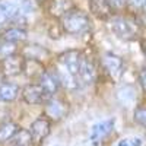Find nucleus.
<instances>
[{
  "instance_id": "nucleus-5",
  "label": "nucleus",
  "mask_w": 146,
  "mask_h": 146,
  "mask_svg": "<svg viewBox=\"0 0 146 146\" xmlns=\"http://www.w3.org/2000/svg\"><path fill=\"white\" fill-rule=\"evenodd\" d=\"M78 80L80 86H88L96 80V66L95 62L88 57L85 53H82V60H80V67H79V75Z\"/></svg>"
},
{
  "instance_id": "nucleus-6",
  "label": "nucleus",
  "mask_w": 146,
  "mask_h": 146,
  "mask_svg": "<svg viewBox=\"0 0 146 146\" xmlns=\"http://www.w3.org/2000/svg\"><path fill=\"white\" fill-rule=\"evenodd\" d=\"M102 62V67L105 70V73L111 78V79H120V76L124 72V62L120 56L114 54V53H105L101 58Z\"/></svg>"
},
{
  "instance_id": "nucleus-3",
  "label": "nucleus",
  "mask_w": 146,
  "mask_h": 146,
  "mask_svg": "<svg viewBox=\"0 0 146 146\" xmlns=\"http://www.w3.org/2000/svg\"><path fill=\"white\" fill-rule=\"evenodd\" d=\"M69 111H70L69 102L63 98V96H60L58 94L47 98L45 102H44V113H45V117L50 121L64 120L69 115Z\"/></svg>"
},
{
  "instance_id": "nucleus-26",
  "label": "nucleus",
  "mask_w": 146,
  "mask_h": 146,
  "mask_svg": "<svg viewBox=\"0 0 146 146\" xmlns=\"http://www.w3.org/2000/svg\"><path fill=\"white\" fill-rule=\"evenodd\" d=\"M110 3H111V6L114 7V6H121L124 3V0H108Z\"/></svg>"
},
{
  "instance_id": "nucleus-9",
  "label": "nucleus",
  "mask_w": 146,
  "mask_h": 146,
  "mask_svg": "<svg viewBox=\"0 0 146 146\" xmlns=\"http://www.w3.org/2000/svg\"><path fill=\"white\" fill-rule=\"evenodd\" d=\"M22 98L28 105H38V104H42L45 102L47 100V95L44 92V89L41 88V85L38 82H34V83H28L23 86L22 92Z\"/></svg>"
},
{
  "instance_id": "nucleus-14",
  "label": "nucleus",
  "mask_w": 146,
  "mask_h": 146,
  "mask_svg": "<svg viewBox=\"0 0 146 146\" xmlns=\"http://www.w3.org/2000/svg\"><path fill=\"white\" fill-rule=\"evenodd\" d=\"M21 54L25 58H35L40 60V62H45V60L50 58V51L47 50L45 47L40 45V44H28L22 48Z\"/></svg>"
},
{
  "instance_id": "nucleus-27",
  "label": "nucleus",
  "mask_w": 146,
  "mask_h": 146,
  "mask_svg": "<svg viewBox=\"0 0 146 146\" xmlns=\"http://www.w3.org/2000/svg\"><path fill=\"white\" fill-rule=\"evenodd\" d=\"M5 78H6V76L3 75V72H2V69H0V85H2V83L5 82Z\"/></svg>"
},
{
  "instance_id": "nucleus-16",
  "label": "nucleus",
  "mask_w": 146,
  "mask_h": 146,
  "mask_svg": "<svg viewBox=\"0 0 146 146\" xmlns=\"http://www.w3.org/2000/svg\"><path fill=\"white\" fill-rule=\"evenodd\" d=\"M89 7L98 19H110L113 16V6L108 0H89Z\"/></svg>"
},
{
  "instance_id": "nucleus-20",
  "label": "nucleus",
  "mask_w": 146,
  "mask_h": 146,
  "mask_svg": "<svg viewBox=\"0 0 146 146\" xmlns=\"http://www.w3.org/2000/svg\"><path fill=\"white\" fill-rule=\"evenodd\" d=\"M12 142H13V145H18V146H31L32 145V137H31L29 130L19 129L16 131V135L12 137Z\"/></svg>"
},
{
  "instance_id": "nucleus-28",
  "label": "nucleus",
  "mask_w": 146,
  "mask_h": 146,
  "mask_svg": "<svg viewBox=\"0 0 146 146\" xmlns=\"http://www.w3.org/2000/svg\"><path fill=\"white\" fill-rule=\"evenodd\" d=\"M143 53H145V54H146V42H145V44H143Z\"/></svg>"
},
{
  "instance_id": "nucleus-11",
  "label": "nucleus",
  "mask_w": 146,
  "mask_h": 146,
  "mask_svg": "<svg viewBox=\"0 0 146 146\" xmlns=\"http://www.w3.org/2000/svg\"><path fill=\"white\" fill-rule=\"evenodd\" d=\"M45 72H47L45 70V64L42 62H40V60H35V58H25V60H23L22 73L29 80L38 82Z\"/></svg>"
},
{
  "instance_id": "nucleus-21",
  "label": "nucleus",
  "mask_w": 146,
  "mask_h": 146,
  "mask_svg": "<svg viewBox=\"0 0 146 146\" xmlns=\"http://www.w3.org/2000/svg\"><path fill=\"white\" fill-rule=\"evenodd\" d=\"M19 53L18 42H9V41H0V62L6 57Z\"/></svg>"
},
{
  "instance_id": "nucleus-23",
  "label": "nucleus",
  "mask_w": 146,
  "mask_h": 146,
  "mask_svg": "<svg viewBox=\"0 0 146 146\" xmlns=\"http://www.w3.org/2000/svg\"><path fill=\"white\" fill-rule=\"evenodd\" d=\"M117 146H142V139L139 137H126V139H121Z\"/></svg>"
},
{
  "instance_id": "nucleus-24",
  "label": "nucleus",
  "mask_w": 146,
  "mask_h": 146,
  "mask_svg": "<svg viewBox=\"0 0 146 146\" xmlns=\"http://www.w3.org/2000/svg\"><path fill=\"white\" fill-rule=\"evenodd\" d=\"M139 82H140V86L142 89L146 92V67H143L139 73Z\"/></svg>"
},
{
  "instance_id": "nucleus-31",
  "label": "nucleus",
  "mask_w": 146,
  "mask_h": 146,
  "mask_svg": "<svg viewBox=\"0 0 146 146\" xmlns=\"http://www.w3.org/2000/svg\"><path fill=\"white\" fill-rule=\"evenodd\" d=\"M0 2H3V0H0Z\"/></svg>"
},
{
  "instance_id": "nucleus-17",
  "label": "nucleus",
  "mask_w": 146,
  "mask_h": 146,
  "mask_svg": "<svg viewBox=\"0 0 146 146\" xmlns=\"http://www.w3.org/2000/svg\"><path fill=\"white\" fill-rule=\"evenodd\" d=\"M19 10V5L15 2H0V25H6V23L12 22Z\"/></svg>"
},
{
  "instance_id": "nucleus-8",
  "label": "nucleus",
  "mask_w": 146,
  "mask_h": 146,
  "mask_svg": "<svg viewBox=\"0 0 146 146\" xmlns=\"http://www.w3.org/2000/svg\"><path fill=\"white\" fill-rule=\"evenodd\" d=\"M23 57L21 53L12 54L9 57H6L5 60L0 62V69H2L3 75L6 78H13V76H19L22 75V69H23Z\"/></svg>"
},
{
  "instance_id": "nucleus-4",
  "label": "nucleus",
  "mask_w": 146,
  "mask_h": 146,
  "mask_svg": "<svg viewBox=\"0 0 146 146\" xmlns=\"http://www.w3.org/2000/svg\"><path fill=\"white\" fill-rule=\"evenodd\" d=\"M111 29L121 40H135L139 34V25L129 18H113L111 19Z\"/></svg>"
},
{
  "instance_id": "nucleus-30",
  "label": "nucleus",
  "mask_w": 146,
  "mask_h": 146,
  "mask_svg": "<svg viewBox=\"0 0 146 146\" xmlns=\"http://www.w3.org/2000/svg\"><path fill=\"white\" fill-rule=\"evenodd\" d=\"M12 146H18V145H12Z\"/></svg>"
},
{
  "instance_id": "nucleus-19",
  "label": "nucleus",
  "mask_w": 146,
  "mask_h": 146,
  "mask_svg": "<svg viewBox=\"0 0 146 146\" xmlns=\"http://www.w3.org/2000/svg\"><path fill=\"white\" fill-rule=\"evenodd\" d=\"M19 129H21V127H19L16 123H13V121L3 123L2 126H0V143H5V142L12 140V137L16 135V131H18Z\"/></svg>"
},
{
  "instance_id": "nucleus-12",
  "label": "nucleus",
  "mask_w": 146,
  "mask_h": 146,
  "mask_svg": "<svg viewBox=\"0 0 146 146\" xmlns=\"http://www.w3.org/2000/svg\"><path fill=\"white\" fill-rule=\"evenodd\" d=\"M72 9H75L73 0H50L47 12L53 19H62Z\"/></svg>"
},
{
  "instance_id": "nucleus-1",
  "label": "nucleus",
  "mask_w": 146,
  "mask_h": 146,
  "mask_svg": "<svg viewBox=\"0 0 146 146\" xmlns=\"http://www.w3.org/2000/svg\"><path fill=\"white\" fill-rule=\"evenodd\" d=\"M80 50H66L56 60V72L54 75L60 82V86L66 89H78L80 88L78 75L82 60Z\"/></svg>"
},
{
  "instance_id": "nucleus-18",
  "label": "nucleus",
  "mask_w": 146,
  "mask_h": 146,
  "mask_svg": "<svg viewBox=\"0 0 146 146\" xmlns=\"http://www.w3.org/2000/svg\"><path fill=\"white\" fill-rule=\"evenodd\" d=\"M21 89L16 83L3 82L0 85V102H12L18 98Z\"/></svg>"
},
{
  "instance_id": "nucleus-10",
  "label": "nucleus",
  "mask_w": 146,
  "mask_h": 146,
  "mask_svg": "<svg viewBox=\"0 0 146 146\" xmlns=\"http://www.w3.org/2000/svg\"><path fill=\"white\" fill-rule=\"evenodd\" d=\"M114 130V118H110L101 123H96L92 126L91 130V143L92 145H100L104 139H107Z\"/></svg>"
},
{
  "instance_id": "nucleus-2",
  "label": "nucleus",
  "mask_w": 146,
  "mask_h": 146,
  "mask_svg": "<svg viewBox=\"0 0 146 146\" xmlns=\"http://www.w3.org/2000/svg\"><path fill=\"white\" fill-rule=\"evenodd\" d=\"M60 23H62L63 32L69 35H82L91 27L89 16L79 9H72L60 19Z\"/></svg>"
},
{
  "instance_id": "nucleus-13",
  "label": "nucleus",
  "mask_w": 146,
  "mask_h": 146,
  "mask_svg": "<svg viewBox=\"0 0 146 146\" xmlns=\"http://www.w3.org/2000/svg\"><path fill=\"white\" fill-rule=\"evenodd\" d=\"M27 40V29L18 27V25H12L7 28H3L0 31V41H9V42H21Z\"/></svg>"
},
{
  "instance_id": "nucleus-15",
  "label": "nucleus",
  "mask_w": 146,
  "mask_h": 146,
  "mask_svg": "<svg viewBox=\"0 0 146 146\" xmlns=\"http://www.w3.org/2000/svg\"><path fill=\"white\" fill-rule=\"evenodd\" d=\"M38 83L41 85V88L44 89L47 98H50L53 95H57L58 94V89H60V82L57 80L56 75L51 72H45L44 75L41 76V79L38 80Z\"/></svg>"
},
{
  "instance_id": "nucleus-25",
  "label": "nucleus",
  "mask_w": 146,
  "mask_h": 146,
  "mask_svg": "<svg viewBox=\"0 0 146 146\" xmlns=\"http://www.w3.org/2000/svg\"><path fill=\"white\" fill-rule=\"evenodd\" d=\"M143 3H145V0H129V5L131 7H140L143 6Z\"/></svg>"
},
{
  "instance_id": "nucleus-7",
  "label": "nucleus",
  "mask_w": 146,
  "mask_h": 146,
  "mask_svg": "<svg viewBox=\"0 0 146 146\" xmlns=\"http://www.w3.org/2000/svg\"><path fill=\"white\" fill-rule=\"evenodd\" d=\"M50 131H51V121L48 120L45 115L38 117L36 120H34L31 123V127H29L32 143L41 145L45 140V137L50 135Z\"/></svg>"
},
{
  "instance_id": "nucleus-22",
  "label": "nucleus",
  "mask_w": 146,
  "mask_h": 146,
  "mask_svg": "<svg viewBox=\"0 0 146 146\" xmlns=\"http://www.w3.org/2000/svg\"><path fill=\"white\" fill-rule=\"evenodd\" d=\"M133 115H135V121H136V123L146 129V105L136 107L135 114H133Z\"/></svg>"
},
{
  "instance_id": "nucleus-29",
  "label": "nucleus",
  "mask_w": 146,
  "mask_h": 146,
  "mask_svg": "<svg viewBox=\"0 0 146 146\" xmlns=\"http://www.w3.org/2000/svg\"><path fill=\"white\" fill-rule=\"evenodd\" d=\"M143 7H145V10H146V0H145V3H143Z\"/></svg>"
}]
</instances>
